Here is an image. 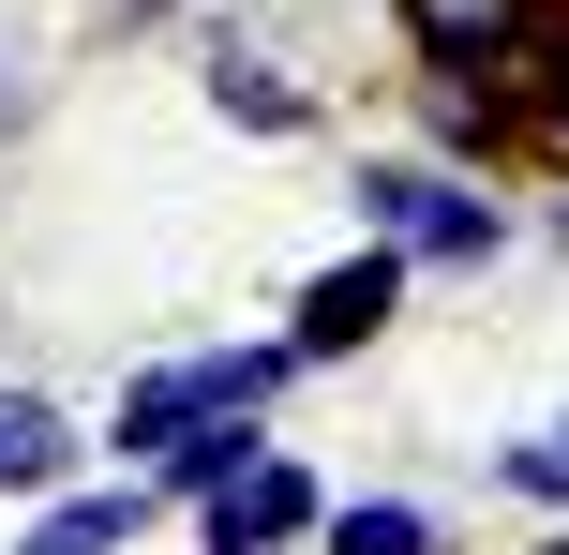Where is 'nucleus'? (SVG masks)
Segmentation results:
<instances>
[{"mask_svg": "<svg viewBox=\"0 0 569 555\" xmlns=\"http://www.w3.org/2000/svg\"><path fill=\"white\" fill-rule=\"evenodd\" d=\"M555 240H569V196H555Z\"/></svg>", "mask_w": 569, "mask_h": 555, "instance_id": "15", "label": "nucleus"}, {"mask_svg": "<svg viewBox=\"0 0 569 555\" xmlns=\"http://www.w3.org/2000/svg\"><path fill=\"white\" fill-rule=\"evenodd\" d=\"M405 286H420V256L360 226V256H330V270L300 286V300H284V346H300V376H315V360H360L375 330L405 316Z\"/></svg>", "mask_w": 569, "mask_h": 555, "instance_id": "3", "label": "nucleus"}, {"mask_svg": "<svg viewBox=\"0 0 569 555\" xmlns=\"http://www.w3.org/2000/svg\"><path fill=\"white\" fill-rule=\"evenodd\" d=\"M315 526H330V480H315L284 436H270L240 480H210V496H196V541H210V555H300Z\"/></svg>", "mask_w": 569, "mask_h": 555, "instance_id": "4", "label": "nucleus"}, {"mask_svg": "<svg viewBox=\"0 0 569 555\" xmlns=\"http://www.w3.org/2000/svg\"><path fill=\"white\" fill-rule=\"evenodd\" d=\"M0 120H16V60H0Z\"/></svg>", "mask_w": 569, "mask_h": 555, "instance_id": "14", "label": "nucleus"}, {"mask_svg": "<svg viewBox=\"0 0 569 555\" xmlns=\"http://www.w3.org/2000/svg\"><path fill=\"white\" fill-rule=\"evenodd\" d=\"M284 390H300V346H284V330H256V346H180V360H150V376H120L106 450H120V466H150V450L196 436L210 406H284Z\"/></svg>", "mask_w": 569, "mask_h": 555, "instance_id": "2", "label": "nucleus"}, {"mask_svg": "<svg viewBox=\"0 0 569 555\" xmlns=\"http://www.w3.org/2000/svg\"><path fill=\"white\" fill-rule=\"evenodd\" d=\"M256 450H270V406H210L196 436H166V450H150V496H166V511H196L210 480H240Z\"/></svg>", "mask_w": 569, "mask_h": 555, "instance_id": "7", "label": "nucleus"}, {"mask_svg": "<svg viewBox=\"0 0 569 555\" xmlns=\"http://www.w3.org/2000/svg\"><path fill=\"white\" fill-rule=\"evenodd\" d=\"M315 555H435V511L420 496H330Z\"/></svg>", "mask_w": 569, "mask_h": 555, "instance_id": "10", "label": "nucleus"}, {"mask_svg": "<svg viewBox=\"0 0 569 555\" xmlns=\"http://www.w3.org/2000/svg\"><path fill=\"white\" fill-rule=\"evenodd\" d=\"M360 226L405 240L420 270H480V256H510V210H495L480 166H450V150H360Z\"/></svg>", "mask_w": 569, "mask_h": 555, "instance_id": "1", "label": "nucleus"}, {"mask_svg": "<svg viewBox=\"0 0 569 555\" xmlns=\"http://www.w3.org/2000/svg\"><path fill=\"white\" fill-rule=\"evenodd\" d=\"M390 16H405L420 60H510L525 30H540V0H390Z\"/></svg>", "mask_w": 569, "mask_h": 555, "instance_id": "9", "label": "nucleus"}, {"mask_svg": "<svg viewBox=\"0 0 569 555\" xmlns=\"http://www.w3.org/2000/svg\"><path fill=\"white\" fill-rule=\"evenodd\" d=\"M525 555H569V511H555V526H540V541H525Z\"/></svg>", "mask_w": 569, "mask_h": 555, "instance_id": "12", "label": "nucleus"}, {"mask_svg": "<svg viewBox=\"0 0 569 555\" xmlns=\"http://www.w3.org/2000/svg\"><path fill=\"white\" fill-rule=\"evenodd\" d=\"M76 420H60V390H16L0 376V496H60V480H76Z\"/></svg>", "mask_w": 569, "mask_h": 555, "instance_id": "8", "label": "nucleus"}, {"mask_svg": "<svg viewBox=\"0 0 569 555\" xmlns=\"http://www.w3.org/2000/svg\"><path fill=\"white\" fill-rule=\"evenodd\" d=\"M210 120H240V136H315V90L284 76L270 46H240V30H210Z\"/></svg>", "mask_w": 569, "mask_h": 555, "instance_id": "6", "label": "nucleus"}, {"mask_svg": "<svg viewBox=\"0 0 569 555\" xmlns=\"http://www.w3.org/2000/svg\"><path fill=\"white\" fill-rule=\"evenodd\" d=\"M150 511H166V496H150V466H120V480H60V496L30 511V541H16V555H136V541H150Z\"/></svg>", "mask_w": 569, "mask_h": 555, "instance_id": "5", "label": "nucleus"}, {"mask_svg": "<svg viewBox=\"0 0 569 555\" xmlns=\"http://www.w3.org/2000/svg\"><path fill=\"white\" fill-rule=\"evenodd\" d=\"M120 16H180V0H120Z\"/></svg>", "mask_w": 569, "mask_h": 555, "instance_id": "13", "label": "nucleus"}, {"mask_svg": "<svg viewBox=\"0 0 569 555\" xmlns=\"http://www.w3.org/2000/svg\"><path fill=\"white\" fill-rule=\"evenodd\" d=\"M495 480H510L525 511H569V420H540V436H510V450H495Z\"/></svg>", "mask_w": 569, "mask_h": 555, "instance_id": "11", "label": "nucleus"}]
</instances>
